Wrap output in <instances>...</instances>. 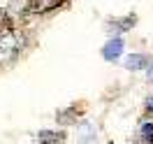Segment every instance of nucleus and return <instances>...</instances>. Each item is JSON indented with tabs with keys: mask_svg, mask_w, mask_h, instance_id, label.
<instances>
[{
	"mask_svg": "<svg viewBox=\"0 0 153 144\" xmlns=\"http://www.w3.org/2000/svg\"><path fill=\"white\" fill-rule=\"evenodd\" d=\"M146 105H149V109L153 112V98H149V102H146Z\"/></svg>",
	"mask_w": 153,
	"mask_h": 144,
	"instance_id": "1a4fd4ad",
	"label": "nucleus"
},
{
	"mask_svg": "<svg viewBox=\"0 0 153 144\" xmlns=\"http://www.w3.org/2000/svg\"><path fill=\"white\" fill-rule=\"evenodd\" d=\"M37 140H39V144H63L65 135L63 133H53V130H39Z\"/></svg>",
	"mask_w": 153,
	"mask_h": 144,
	"instance_id": "39448f33",
	"label": "nucleus"
},
{
	"mask_svg": "<svg viewBox=\"0 0 153 144\" xmlns=\"http://www.w3.org/2000/svg\"><path fill=\"white\" fill-rule=\"evenodd\" d=\"M121 51H123V40H109L105 44V49H102V56L107 58V60H116V58L121 56Z\"/></svg>",
	"mask_w": 153,
	"mask_h": 144,
	"instance_id": "f03ea898",
	"label": "nucleus"
},
{
	"mask_svg": "<svg viewBox=\"0 0 153 144\" xmlns=\"http://www.w3.org/2000/svg\"><path fill=\"white\" fill-rule=\"evenodd\" d=\"M146 65H149V56L146 54H132V56H128V60H125L128 70H142Z\"/></svg>",
	"mask_w": 153,
	"mask_h": 144,
	"instance_id": "423d86ee",
	"label": "nucleus"
},
{
	"mask_svg": "<svg viewBox=\"0 0 153 144\" xmlns=\"http://www.w3.org/2000/svg\"><path fill=\"white\" fill-rule=\"evenodd\" d=\"M149 79L153 81V60H151V65H149Z\"/></svg>",
	"mask_w": 153,
	"mask_h": 144,
	"instance_id": "6e6552de",
	"label": "nucleus"
},
{
	"mask_svg": "<svg viewBox=\"0 0 153 144\" xmlns=\"http://www.w3.org/2000/svg\"><path fill=\"white\" fill-rule=\"evenodd\" d=\"M81 112H84V107L72 105V107H67V109H63V112H58L56 119H58V123H74L76 116L81 114Z\"/></svg>",
	"mask_w": 153,
	"mask_h": 144,
	"instance_id": "20e7f679",
	"label": "nucleus"
},
{
	"mask_svg": "<svg viewBox=\"0 0 153 144\" xmlns=\"http://www.w3.org/2000/svg\"><path fill=\"white\" fill-rule=\"evenodd\" d=\"M139 137H142L144 144H153V123L151 121H146L142 123V130H139Z\"/></svg>",
	"mask_w": 153,
	"mask_h": 144,
	"instance_id": "0eeeda50",
	"label": "nucleus"
},
{
	"mask_svg": "<svg viewBox=\"0 0 153 144\" xmlns=\"http://www.w3.org/2000/svg\"><path fill=\"white\" fill-rule=\"evenodd\" d=\"M21 51V42L16 37L14 28L10 30H0V63H10L19 56Z\"/></svg>",
	"mask_w": 153,
	"mask_h": 144,
	"instance_id": "f257e3e1",
	"label": "nucleus"
},
{
	"mask_svg": "<svg viewBox=\"0 0 153 144\" xmlns=\"http://www.w3.org/2000/svg\"><path fill=\"white\" fill-rule=\"evenodd\" d=\"M137 23V16L134 14H130V16H123V19H114V21H109V26L107 28H111L114 33H125V30H130Z\"/></svg>",
	"mask_w": 153,
	"mask_h": 144,
	"instance_id": "7ed1b4c3",
	"label": "nucleus"
}]
</instances>
